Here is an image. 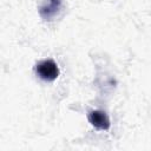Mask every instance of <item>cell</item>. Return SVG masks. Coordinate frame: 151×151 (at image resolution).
<instances>
[{
    "label": "cell",
    "mask_w": 151,
    "mask_h": 151,
    "mask_svg": "<svg viewBox=\"0 0 151 151\" xmlns=\"http://www.w3.org/2000/svg\"><path fill=\"white\" fill-rule=\"evenodd\" d=\"M60 6H61V0H48V2L40 8V15L44 19H50L54 14H57Z\"/></svg>",
    "instance_id": "obj_3"
},
{
    "label": "cell",
    "mask_w": 151,
    "mask_h": 151,
    "mask_svg": "<svg viewBox=\"0 0 151 151\" xmlns=\"http://www.w3.org/2000/svg\"><path fill=\"white\" fill-rule=\"evenodd\" d=\"M35 72L38 77L45 81H53L59 76V68L54 60L47 59L40 61L35 66Z\"/></svg>",
    "instance_id": "obj_1"
},
{
    "label": "cell",
    "mask_w": 151,
    "mask_h": 151,
    "mask_svg": "<svg viewBox=\"0 0 151 151\" xmlns=\"http://www.w3.org/2000/svg\"><path fill=\"white\" fill-rule=\"evenodd\" d=\"M88 120L98 130H107L110 127V119L107 114L103 111H99V110L91 111L88 113Z\"/></svg>",
    "instance_id": "obj_2"
}]
</instances>
